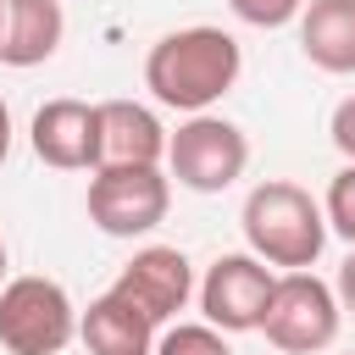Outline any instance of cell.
<instances>
[{
    "mask_svg": "<svg viewBox=\"0 0 355 355\" xmlns=\"http://www.w3.org/2000/svg\"><path fill=\"white\" fill-rule=\"evenodd\" d=\"M244 72V50L227 28L194 22L178 33H161L144 55V89L172 111H211Z\"/></svg>",
    "mask_w": 355,
    "mask_h": 355,
    "instance_id": "1",
    "label": "cell"
},
{
    "mask_svg": "<svg viewBox=\"0 0 355 355\" xmlns=\"http://www.w3.org/2000/svg\"><path fill=\"white\" fill-rule=\"evenodd\" d=\"M244 239L250 250L266 261V266H283V272H305L316 266L322 244H327V211L311 200V189L288 183V178H266L244 194Z\"/></svg>",
    "mask_w": 355,
    "mask_h": 355,
    "instance_id": "2",
    "label": "cell"
},
{
    "mask_svg": "<svg viewBox=\"0 0 355 355\" xmlns=\"http://www.w3.org/2000/svg\"><path fill=\"white\" fill-rule=\"evenodd\" d=\"M338 288H327L311 266L305 272H277V288L266 300V316H261V333L272 349L283 355H316L338 338Z\"/></svg>",
    "mask_w": 355,
    "mask_h": 355,
    "instance_id": "3",
    "label": "cell"
},
{
    "mask_svg": "<svg viewBox=\"0 0 355 355\" xmlns=\"http://www.w3.org/2000/svg\"><path fill=\"white\" fill-rule=\"evenodd\" d=\"M78 333V311L55 277H11L0 288V349L11 355H61Z\"/></svg>",
    "mask_w": 355,
    "mask_h": 355,
    "instance_id": "4",
    "label": "cell"
},
{
    "mask_svg": "<svg viewBox=\"0 0 355 355\" xmlns=\"http://www.w3.org/2000/svg\"><path fill=\"white\" fill-rule=\"evenodd\" d=\"M172 178L161 166H94L89 178V222L105 239H139L166 222Z\"/></svg>",
    "mask_w": 355,
    "mask_h": 355,
    "instance_id": "5",
    "label": "cell"
},
{
    "mask_svg": "<svg viewBox=\"0 0 355 355\" xmlns=\"http://www.w3.org/2000/svg\"><path fill=\"white\" fill-rule=\"evenodd\" d=\"M166 166L183 189L194 194H222L227 183L244 178L250 166V139L227 122V116H211V111H194L172 139H166Z\"/></svg>",
    "mask_w": 355,
    "mask_h": 355,
    "instance_id": "6",
    "label": "cell"
},
{
    "mask_svg": "<svg viewBox=\"0 0 355 355\" xmlns=\"http://www.w3.org/2000/svg\"><path fill=\"white\" fill-rule=\"evenodd\" d=\"M277 288V272L255 255V250H239V255H216L205 283H200V311L211 327L222 333H255L261 316H266V300Z\"/></svg>",
    "mask_w": 355,
    "mask_h": 355,
    "instance_id": "7",
    "label": "cell"
},
{
    "mask_svg": "<svg viewBox=\"0 0 355 355\" xmlns=\"http://www.w3.org/2000/svg\"><path fill=\"white\" fill-rule=\"evenodd\" d=\"M28 144L55 172H89V166H100V105L67 100V94L61 100H44L33 111Z\"/></svg>",
    "mask_w": 355,
    "mask_h": 355,
    "instance_id": "8",
    "label": "cell"
},
{
    "mask_svg": "<svg viewBox=\"0 0 355 355\" xmlns=\"http://www.w3.org/2000/svg\"><path fill=\"white\" fill-rule=\"evenodd\" d=\"M122 300H133L155 327L161 322H172L183 305H189V294H194V266H189V255L178 250V244H144L122 272H116V283H111Z\"/></svg>",
    "mask_w": 355,
    "mask_h": 355,
    "instance_id": "9",
    "label": "cell"
},
{
    "mask_svg": "<svg viewBox=\"0 0 355 355\" xmlns=\"http://www.w3.org/2000/svg\"><path fill=\"white\" fill-rule=\"evenodd\" d=\"M166 128L139 100H105L100 105V166H161L166 161Z\"/></svg>",
    "mask_w": 355,
    "mask_h": 355,
    "instance_id": "10",
    "label": "cell"
},
{
    "mask_svg": "<svg viewBox=\"0 0 355 355\" xmlns=\"http://www.w3.org/2000/svg\"><path fill=\"white\" fill-rule=\"evenodd\" d=\"M78 338L89 355H155V322L116 288L89 300V311L78 316Z\"/></svg>",
    "mask_w": 355,
    "mask_h": 355,
    "instance_id": "11",
    "label": "cell"
},
{
    "mask_svg": "<svg viewBox=\"0 0 355 355\" xmlns=\"http://www.w3.org/2000/svg\"><path fill=\"white\" fill-rule=\"evenodd\" d=\"M300 50L311 67H322L333 78L355 72V0H305Z\"/></svg>",
    "mask_w": 355,
    "mask_h": 355,
    "instance_id": "12",
    "label": "cell"
},
{
    "mask_svg": "<svg viewBox=\"0 0 355 355\" xmlns=\"http://www.w3.org/2000/svg\"><path fill=\"white\" fill-rule=\"evenodd\" d=\"M61 33H67L61 0H6L0 61L6 67H39L61 50Z\"/></svg>",
    "mask_w": 355,
    "mask_h": 355,
    "instance_id": "13",
    "label": "cell"
},
{
    "mask_svg": "<svg viewBox=\"0 0 355 355\" xmlns=\"http://www.w3.org/2000/svg\"><path fill=\"white\" fill-rule=\"evenodd\" d=\"M155 355H233V349H227L222 327H211V322H178V327H166L155 338Z\"/></svg>",
    "mask_w": 355,
    "mask_h": 355,
    "instance_id": "14",
    "label": "cell"
},
{
    "mask_svg": "<svg viewBox=\"0 0 355 355\" xmlns=\"http://www.w3.org/2000/svg\"><path fill=\"white\" fill-rule=\"evenodd\" d=\"M322 211H327V227H333L338 239H349V244H355V161H349L344 172H333Z\"/></svg>",
    "mask_w": 355,
    "mask_h": 355,
    "instance_id": "15",
    "label": "cell"
},
{
    "mask_svg": "<svg viewBox=\"0 0 355 355\" xmlns=\"http://www.w3.org/2000/svg\"><path fill=\"white\" fill-rule=\"evenodd\" d=\"M227 6H233V17L250 22V28H283V22H294V17L305 11V0H227Z\"/></svg>",
    "mask_w": 355,
    "mask_h": 355,
    "instance_id": "16",
    "label": "cell"
},
{
    "mask_svg": "<svg viewBox=\"0 0 355 355\" xmlns=\"http://www.w3.org/2000/svg\"><path fill=\"white\" fill-rule=\"evenodd\" d=\"M327 133H333V144L344 150V161H355V94L333 105V122H327Z\"/></svg>",
    "mask_w": 355,
    "mask_h": 355,
    "instance_id": "17",
    "label": "cell"
},
{
    "mask_svg": "<svg viewBox=\"0 0 355 355\" xmlns=\"http://www.w3.org/2000/svg\"><path fill=\"white\" fill-rule=\"evenodd\" d=\"M333 288H338V305H344V311H355V244H349V255H344V266H338V283H333Z\"/></svg>",
    "mask_w": 355,
    "mask_h": 355,
    "instance_id": "18",
    "label": "cell"
},
{
    "mask_svg": "<svg viewBox=\"0 0 355 355\" xmlns=\"http://www.w3.org/2000/svg\"><path fill=\"white\" fill-rule=\"evenodd\" d=\"M6 155H11V111L0 100V166H6Z\"/></svg>",
    "mask_w": 355,
    "mask_h": 355,
    "instance_id": "19",
    "label": "cell"
},
{
    "mask_svg": "<svg viewBox=\"0 0 355 355\" xmlns=\"http://www.w3.org/2000/svg\"><path fill=\"white\" fill-rule=\"evenodd\" d=\"M0 277H6V239H0Z\"/></svg>",
    "mask_w": 355,
    "mask_h": 355,
    "instance_id": "20",
    "label": "cell"
},
{
    "mask_svg": "<svg viewBox=\"0 0 355 355\" xmlns=\"http://www.w3.org/2000/svg\"><path fill=\"white\" fill-rule=\"evenodd\" d=\"M0 33H6V0H0Z\"/></svg>",
    "mask_w": 355,
    "mask_h": 355,
    "instance_id": "21",
    "label": "cell"
}]
</instances>
